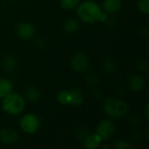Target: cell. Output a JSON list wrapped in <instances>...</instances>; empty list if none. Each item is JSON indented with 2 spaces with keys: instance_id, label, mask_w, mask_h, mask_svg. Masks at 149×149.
I'll list each match as a JSON object with an SVG mask.
<instances>
[{
  "instance_id": "cell-1",
  "label": "cell",
  "mask_w": 149,
  "mask_h": 149,
  "mask_svg": "<svg viewBox=\"0 0 149 149\" xmlns=\"http://www.w3.org/2000/svg\"><path fill=\"white\" fill-rule=\"evenodd\" d=\"M76 9L79 20L86 24H95L99 22L103 13L100 5L93 0L79 3Z\"/></svg>"
},
{
  "instance_id": "cell-2",
  "label": "cell",
  "mask_w": 149,
  "mask_h": 149,
  "mask_svg": "<svg viewBox=\"0 0 149 149\" xmlns=\"http://www.w3.org/2000/svg\"><path fill=\"white\" fill-rule=\"evenodd\" d=\"M104 112L112 119L125 117L129 112V105L124 100L119 98H108L104 102Z\"/></svg>"
},
{
  "instance_id": "cell-3",
  "label": "cell",
  "mask_w": 149,
  "mask_h": 149,
  "mask_svg": "<svg viewBox=\"0 0 149 149\" xmlns=\"http://www.w3.org/2000/svg\"><path fill=\"white\" fill-rule=\"evenodd\" d=\"M25 108V99L19 93H11L3 98L2 109L4 113L17 116L24 112Z\"/></svg>"
},
{
  "instance_id": "cell-4",
  "label": "cell",
  "mask_w": 149,
  "mask_h": 149,
  "mask_svg": "<svg viewBox=\"0 0 149 149\" xmlns=\"http://www.w3.org/2000/svg\"><path fill=\"white\" fill-rule=\"evenodd\" d=\"M19 126L24 133L27 134H33L39 130L41 121L38 115L34 113H26L21 118Z\"/></svg>"
},
{
  "instance_id": "cell-5",
  "label": "cell",
  "mask_w": 149,
  "mask_h": 149,
  "mask_svg": "<svg viewBox=\"0 0 149 149\" xmlns=\"http://www.w3.org/2000/svg\"><path fill=\"white\" fill-rule=\"evenodd\" d=\"M115 131L116 126L114 122L110 119H105L98 124L95 129V134H97L101 139V141L105 142L109 141L113 136Z\"/></svg>"
},
{
  "instance_id": "cell-6",
  "label": "cell",
  "mask_w": 149,
  "mask_h": 149,
  "mask_svg": "<svg viewBox=\"0 0 149 149\" xmlns=\"http://www.w3.org/2000/svg\"><path fill=\"white\" fill-rule=\"evenodd\" d=\"M70 66L73 72L82 73L86 72L90 68V62L86 54H84L83 52H77L72 57Z\"/></svg>"
},
{
  "instance_id": "cell-7",
  "label": "cell",
  "mask_w": 149,
  "mask_h": 149,
  "mask_svg": "<svg viewBox=\"0 0 149 149\" xmlns=\"http://www.w3.org/2000/svg\"><path fill=\"white\" fill-rule=\"evenodd\" d=\"M17 35L24 40H29L35 36L36 29L35 26L30 22L19 23L16 29Z\"/></svg>"
},
{
  "instance_id": "cell-8",
  "label": "cell",
  "mask_w": 149,
  "mask_h": 149,
  "mask_svg": "<svg viewBox=\"0 0 149 149\" xmlns=\"http://www.w3.org/2000/svg\"><path fill=\"white\" fill-rule=\"evenodd\" d=\"M18 141V133L12 127H4L0 130V141L3 145L10 146Z\"/></svg>"
},
{
  "instance_id": "cell-9",
  "label": "cell",
  "mask_w": 149,
  "mask_h": 149,
  "mask_svg": "<svg viewBox=\"0 0 149 149\" xmlns=\"http://www.w3.org/2000/svg\"><path fill=\"white\" fill-rule=\"evenodd\" d=\"M128 88L134 93L141 92L146 86V80L142 75L134 74L127 80Z\"/></svg>"
},
{
  "instance_id": "cell-10",
  "label": "cell",
  "mask_w": 149,
  "mask_h": 149,
  "mask_svg": "<svg viewBox=\"0 0 149 149\" xmlns=\"http://www.w3.org/2000/svg\"><path fill=\"white\" fill-rule=\"evenodd\" d=\"M121 7V0H103L102 2V10L107 14H115L120 10Z\"/></svg>"
},
{
  "instance_id": "cell-11",
  "label": "cell",
  "mask_w": 149,
  "mask_h": 149,
  "mask_svg": "<svg viewBox=\"0 0 149 149\" xmlns=\"http://www.w3.org/2000/svg\"><path fill=\"white\" fill-rule=\"evenodd\" d=\"M102 141L97 134H89L83 141L84 147L87 149H98L102 144Z\"/></svg>"
},
{
  "instance_id": "cell-12",
  "label": "cell",
  "mask_w": 149,
  "mask_h": 149,
  "mask_svg": "<svg viewBox=\"0 0 149 149\" xmlns=\"http://www.w3.org/2000/svg\"><path fill=\"white\" fill-rule=\"evenodd\" d=\"M70 93V105L71 106H80L85 100V94L81 89L72 88L69 90Z\"/></svg>"
},
{
  "instance_id": "cell-13",
  "label": "cell",
  "mask_w": 149,
  "mask_h": 149,
  "mask_svg": "<svg viewBox=\"0 0 149 149\" xmlns=\"http://www.w3.org/2000/svg\"><path fill=\"white\" fill-rule=\"evenodd\" d=\"M17 59L13 55H6L2 59V68L5 72L10 73L17 67Z\"/></svg>"
},
{
  "instance_id": "cell-14",
  "label": "cell",
  "mask_w": 149,
  "mask_h": 149,
  "mask_svg": "<svg viewBox=\"0 0 149 149\" xmlns=\"http://www.w3.org/2000/svg\"><path fill=\"white\" fill-rule=\"evenodd\" d=\"M24 98L31 103H37L41 98V93L35 86H28L24 92Z\"/></svg>"
},
{
  "instance_id": "cell-15",
  "label": "cell",
  "mask_w": 149,
  "mask_h": 149,
  "mask_svg": "<svg viewBox=\"0 0 149 149\" xmlns=\"http://www.w3.org/2000/svg\"><path fill=\"white\" fill-rule=\"evenodd\" d=\"M13 92V84L7 78H0V99L4 98Z\"/></svg>"
},
{
  "instance_id": "cell-16",
  "label": "cell",
  "mask_w": 149,
  "mask_h": 149,
  "mask_svg": "<svg viewBox=\"0 0 149 149\" xmlns=\"http://www.w3.org/2000/svg\"><path fill=\"white\" fill-rule=\"evenodd\" d=\"M79 28H80V23L79 19L74 18V17L69 18L64 24V30L66 33H69V34L76 33L79 30Z\"/></svg>"
},
{
  "instance_id": "cell-17",
  "label": "cell",
  "mask_w": 149,
  "mask_h": 149,
  "mask_svg": "<svg viewBox=\"0 0 149 149\" xmlns=\"http://www.w3.org/2000/svg\"><path fill=\"white\" fill-rule=\"evenodd\" d=\"M101 68H102V71L104 72L110 74V73L114 72V71L116 70V64H115V62L113 59L107 58H105L102 61Z\"/></svg>"
},
{
  "instance_id": "cell-18",
  "label": "cell",
  "mask_w": 149,
  "mask_h": 149,
  "mask_svg": "<svg viewBox=\"0 0 149 149\" xmlns=\"http://www.w3.org/2000/svg\"><path fill=\"white\" fill-rule=\"evenodd\" d=\"M57 100L61 105H70L69 90H62L57 94Z\"/></svg>"
},
{
  "instance_id": "cell-19",
  "label": "cell",
  "mask_w": 149,
  "mask_h": 149,
  "mask_svg": "<svg viewBox=\"0 0 149 149\" xmlns=\"http://www.w3.org/2000/svg\"><path fill=\"white\" fill-rule=\"evenodd\" d=\"M80 0H60V5L65 10H73L78 7Z\"/></svg>"
},
{
  "instance_id": "cell-20",
  "label": "cell",
  "mask_w": 149,
  "mask_h": 149,
  "mask_svg": "<svg viewBox=\"0 0 149 149\" xmlns=\"http://www.w3.org/2000/svg\"><path fill=\"white\" fill-rule=\"evenodd\" d=\"M114 148L115 149H132L133 145L131 142H129L127 140H117L114 143Z\"/></svg>"
},
{
  "instance_id": "cell-21",
  "label": "cell",
  "mask_w": 149,
  "mask_h": 149,
  "mask_svg": "<svg viewBox=\"0 0 149 149\" xmlns=\"http://www.w3.org/2000/svg\"><path fill=\"white\" fill-rule=\"evenodd\" d=\"M138 8L145 15L149 13V0H138Z\"/></svg>"
},
{
  "instance_id": "cell-22",
  "label": "cell",
  "mask_w": 149,
  "mask_h": 149,
  "mask_svg": "<svg viewBox=\"0 0 149 149\" xmlns=\"http://www.w3.org/2000/svg\"><path fill=\"white\" fill-rule=\"evenodd\" d=\"M135 68L139 72H146L148 69V64L145 59H139L135 62Z\"/></svg>"
},
{
  "instance_id": "cell-23",
  "label": "cell",
  "mask_w": 149,
  "mask_h": 149,
  "mask_svg": "<svg viewBox=\"0 0 149 149\" xmlns=\"http://www.w3.org/2000/svg\"><path fill=\"white\" fill-rule=\"evenodd\" d=\"M86 81L87 82L88 85H91V86H96L98 83H99V77L93 73V72H89L86 77Z\"/></svg>"
},
{
  "instance_id": "cell-24",
  "label": "cell",
  "mask_w": 149,
  "mask_h": 149,
  "mask_svg": "<svg viewBox=\"0 0 149 149\" xmlns=\"http://www.w3.org/2000/svg\"><path fill=\"white\" fill-rule=\"evenodd\" d=\"M34 45L38 48V49H42L45 46V41L44 38H42L41 37H38L34 39V42H33Z\"/></svg>"
},
{
  "instance_id": "cell-25",
  "label": "cell",
  "mask_w": 149,
  "mask_h": 149,
  "mask_svg": "<svg viewBox=\"0 0 149 149\" xmlns=\"http://www.w3.org/2000/svg\"><path fill=\"white\" fill-rule=\"evenodd\" d=\"M129 122H130V124H131L132 126L135 127V126H137V125H139V124L141 123V117H140L138 114H135V113H134V115H132V116L130 117Z\"/></svg>"
},
{
  "instance_id": "cell-26",
  "label": "cell",
  "mask_w": 149,
  "mask_h": 149,
  "mask_svg": "<svg viewBox=\"0 0 149 149\" xmlns=\"http://www.w3.org/2000/svg\"><path fill=\"white\" fill-rule=\"evenodd\" d=\"M89 134H90V133L88 132L87 129H86V128H81V129H79V130L78 131V133H77V137H78L80 141H84V139H85Z\"/></svg>"
},
{
  "instance_id": "cell-27",
  "label": "cell",
  "mask_w": 149,
  "mask_h": 149,
  "mask_svg": "<svg viewBox=\"0 0 149 149\" xmlns=\"http://www.w3.org/2000/svg\"><path fill=\"white\" fill-rule=\"evenodd\" d=\"M131 135H132V138H133L134 141H139V140L141 139V132H140L138 129H136V128H134V129L133 130Z\"/></svg>"
},
{
  "instance_id": "cell-28",
  "label": "cell",
  "mask_w": 149,
  "mask_h": 149,
  "mask_svg": "<svg viewBox=\"0 0 149 149\" xmlns=\"http://www.w3.org/2000/svg\"><path fill=\"white\" fill-rule=\"evenodd\" d=\"M144 116L146 118V120L148 121L149 120V104L147 103L146 106H145V108H144Z\"/></svg>"
},
{
  "instance_id": "cell-29",
  "label": "cell",
  "mask_w": 149,
  "mask_h": 149,
  "mask_svg": "<svg viewBox=\"0 0 149 149\" xmlns=\"http://www.w3.org/2000/svg\"><path fill=\"white\" fill-rule=\"evenodd\" d=\"M103 148H110V147H109V146L105 145V146H103Z\"/></svg>"
}]
</instances>
